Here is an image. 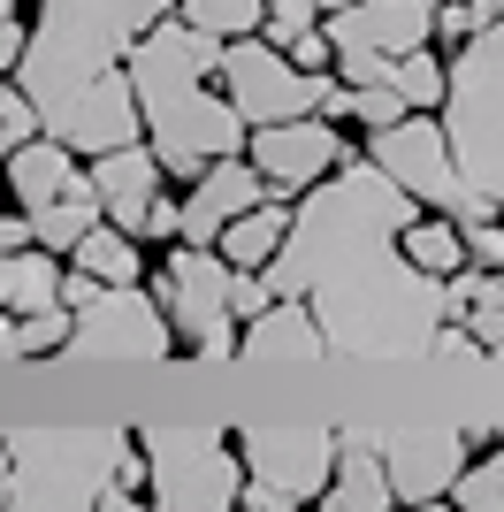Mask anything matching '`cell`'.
<instances>
[{"label":"cell","instance_id":"9c48e42d","mask_svg":"<svg viewBox=\"0 0 504 512\" xmlns=\"http://www.w3.org/2000/svg\"><path fill=\"white\" fill-rule=\"evenodd\" d=\"M230 276L237 268L222 260V245H191V237L161 260V306L191 337L199 360H237L245 352V321L230 314Z\"/></svg>","mask_w":504,"mask_h":512},{"label":"cell","instance_id":"cb8c5ba5","mask_svg":"<svg viewBox=\"0 0 504 512\" xmlns=\"http://www.w3.org/2000/svg\"><path fill=\"white\" fill-rule=\"evenodd\" d=\"M69 260H77L84 276H100V283H138L146 276V268H138V237H130L123 222H92Z\"/></svg>","mask_w":504,"mask_h":512},{"label":"cell","instance_id":"4316f807","mask_svg":"<svg viewBox=\"0 0 504 512\" xmlns=\"http://www.w3.org/2000/svg\"><path fill=\"white\" fill-rule=\"evenodd\" d=\"M489 23H497V0H436V46H451V54L482 39Z\"/></svg>","mask_w":504,"mask_h":512},{"label":"cell","instance_id":"3957f363","mask_svg":"<svg viewBox=\"0 0 504 512\" xmlns=\"http://www.w3.org/2000/svg\"><path fill=\"white\" fill-rule=\"evenodd\" d=\"M146 482V451L123 428H8L0 436V505L84 512L130 505Z\"/></svg>","mask_w":504,"mask_h":512},{"label":"cell","instance_id":"f546056e","mask_svg":"<svg viewBox=\"0 0 504 512\" xmlns=\"http://www.w3.org/2000/svg\"><path fill=\"white\" fill-rule=\"evenodd\" d=\"M268 299H275V283H268V268H237V276H230V314H237V321H252V314H268Z\"/></svg>","mask_w":504,"mask_h":512},{"label":"cell","instance_id":"f35d334b","mask_svg":"<svg viewBox=\"0 0 504 512\" xmlns=\"http://www.w3.org/2000/svg\"><path fill=\"white\" fill-rule=\"evenodd\" d=\"M497 283H504V268H497Z\"/></svg>","mask_w":504,"mask_h":512},{"label":"cell","instance_id":"44dd1931","mask_svg":"<svg viewBox=\"0 0 504 512\" xmlns=\"http://www.w3.org/2000/svg\"><path fill=\"white\" fill-rule=\"evenodd\" d=\"M291 207L298 199H260V207H245L230 230L214 237L222 260H230V268H268V260L283 253V237H291Z\"/></svg>","mask_w":504,"mask_h":512},{"label":"cell","instance_id":"d4e9b609","mask_svg":"<svg viewBox=\"0 0 504 512\" xmlns=\"http://www.w3.org/2000/svg\"><path fill=\"white\" fill-rule=\"evenodd\" d=\"M405 253H413V268H428V276H459L466 268V230L451 214H413V222H405Z\"/></svg>","mask_w":504,"mask_h":512},{"label":"cell","instance_id":"836d02e7","mask_svg":"<svg viewBox=\"0 0 504 512\" xmlns=\"http://www.w3.org/2000/svg\"><path fill=\"white\" fill-rule=\"evenodd\" d=\"M23 46H31V31H23L16 16H0V77H16V62H23Z\"/></svg>","mask_w":504,"mask_h":512},{"label":"cell","instance_id":"83f0119b","mask_svg":"<svg viewBox=\"0 0 504 512\" xmlns=\"http://www.w3.org/2000/svg\"><path fill=\"white\" fill-rule=\"evenodd\" d=\"M451 497H459V505H474V512H504V451H489L482 467H466Z\"/></svg>","mask_w":504,"mask_h":512},{"label":"cell","instance_id":"ac0fdd59","mask_svg":"<svg viewBox=\"0 0 504 512\" xmlns=\"http://www.w3.org/2000/svg\"><path fill=\"white\" fill-rule=\"evenodd\" d=\"M329 512H390L398 505V482L382 467V436H336V474L321 490Z\"/></svg>","mask_w":504,"mask_h":512},{"label":"cell","instance_id":"ab89813d","mask_svg":"<svg viewBox=\"0 0 504 512\" xmlns=\"http://www.w3.org/2000/svg\"><path fill=\"white\" fill-rule=\"evenodd\" d=\"M0 176H8V169H0Z\"/></svg>","mask_w":504,"mask_h":512},{"label":"cell","instance_id":"7402d4cb","mask_svg":"<svg viewBox=\"0 0 504 512\" xmlns=\"http://www.w3.org/2000/svg\"><path fill=\"white\" fill-rule=\"evenodd\" d=\"M92 222H107L100 192H92V176H84V184H69L62 199H46V207H31V237H39L46 253H77V237L92 230Z\"/></svg>","mask_w":504,"mask_h":512},{"label":"cell","instance_id":"52a82bcc","mask_svg":"<svg viewBox=\"0 0 504 512\" xmlns=\"http://www.w3.org/2000/svg\"><path fill=\"white\" fill-rule=\"evenodd\" d=\"M146 451V490L161 512H230L245 497V451L214 428H153L138 436Z\"/></svg>","mask_w":504,"mask_h":512},{"label":"cell","instance_id":"30bf717a","mask_svg":"<svg viewBox=\"0 0 504 512\" xmlns=\"http://www.w3.org/2000/svg\"><path fill=\"white\" fill-rule=\"evenodd\" d=\"M77 360H168L176 352V321L153 299L146 283H100L77 299V337H69Z\"/></svg>","mask_w":504,"mask_h":512},{"label":"cell","instance_id":"ba28073f","mask_svg":"<svg viewBox=\"0 0 504 512\" xmlns=\"http://www.w3.org/2000/svg\"><path fill=\"white\" fill-rule=\"evenodd\" d=\"M237 451H245V497L237 505L245 512H291V505H314L321 490H329L336 474V436L329 428H245L237 436Z\"/></svg>","mask_w":504,"mask_h":512},{"label":"cell","instance_id":"1f68e13d","mask_svg":"<svg viewBox=\"0 0 504 512\" xmlns=\"http://www.w3.org/2000/svg\"><path fill=\"white\" fill-rule=\"evenodd\" d=\"M466 260L474 268H504V222L489 214V222H466Z\"/></svg>","mask_w":504,"mask_h":512},{"label":"cell","instance_id":"2e32d148","mask_svg":"<svg viewBox=\"0 0 504 512\" xmlns=\"http://www.w3.org/2000/svg\"><path fill=\"white\" fill-rule=\"evenodd\" d=\"M268 192V176H260V161L252 153H222V161H207V169L191 176V199H184V237L191 245H214V237L230 230L245 207H260Z\"/></svg>","mask_w":504,"mask_h":512},{"label":"cell","instance_id":"d590c367","mask_svg":"<svg viewBox=\"0 0 504 512\" xmlns=\"http://www.w3.org/2000/svg\"><path fill=\"white\" fill-rule=\"evenodd\" d=\"M336 8H352V0H321V16H336Z\"/></svg>","mask_w":504,"mask_h":512},{"label":"cell","instance_id":"8fae6325","mask_svg":"<svg viewBox=\"0 0 504 512\" xmlns=\"http://www.w3.org/2000/svg\"><path fill=\"white\" fill-rule=\"evenodd\" d=\"M222 85H230L237 115L260 130V123H283V115H314L336 77L329 69H298L275 39L245 31V39H230V54H222Z\"/></svg>","mask_w":504,"mask_h":512},{"label":"cell","instance_id":"7c38bea8","mask_svg":"<svg viewBox=\"0 0 504 512\" xmlns=\"http://www.w3.org/2000/svg\"><path fill=\"white\" fill-rule=\"evenodd\" d=\"M92 192H100L107 222H123L130 237H184V199H161V153L153 146H115L92 153Z\"/></svg>","mask_w":504,"mask_h":512},{"label":"cell","instance_id":"f1b7e54d","mask_svg":"<svg viewBox=\"0 0 504 512\" xmlns=\"http://www.w3.org/2000/svg\"><path fill=\"white\" fill-rule=\"evenodd\" d=\"M314 23H321V0H268V23H260V39L291 46V39H306Z\"/></svg>","mask_w":504,"mask_h":512},{"label":"cell","instance_id":"ffe728a7","mask_svg":"<svg viewBox=\"0 0 504 512\" xmlns=\"http://www.w3.org/2000/svg\"><path fill=\"white\" fill-rule=\"evenodd\" d=\"M62 253H46V245H16V253H0V306L8 314H39V306L62 299Z\"/></svg>","mask_w":504,"mask_h":512},{"label":"cell","instance_id":"4dcf8cb0","mask_svg":"<svg viewBox=\"0 0 504 512\" xmlns=\"http://www.w3.org/2000/svg\"><path fill=\"white\" fill-rule=\"evenodd\" d=\"M466 329H474V344H482V352H504V283H497V291H489V299L482 306H466Z\"/></svg>","mask_w":504,"mask_h":512},{"label":"cell","instance_id":"9a60e30c","mask_svg":"<svg viewBox=\"0 0 504 512\" xmlns=\"http://www.w3.org/2000/svg\"><path fill=\"white\" fill-rule=\"evenodd\" d=\"M466 444H474V436H459V428H405V436H382V467L398 482V505H436V497L459 490Z\"/></svg>","mask_w":504,"mask_h":512},{"label":"cell","instance_id":"7a4b0ae2","mask_svg":"<svg viewBox=\"0 0 504 512\" xmlns=\"http://www.w3.org/2000/svg\"><path fill=\"white\" fill-rule=\"evenodd\" d=\"M222 54L230 39H214L184 16H161L146 39L130 46V85H138V107H146V138L161 153L168 176H199L222 153H245L252 123L237 115V100L207 92V77H222Z\"/></svg>","mask_w":504,"mask_h":512},{"label":"cell","instance_id":"8992f818","mask_svg":"<svg viewBox=\"0 0 504 512\" xmlns=\"http://www.w3.org/2000/svg\"><path fill=\"white\" fill-rule=\"evenodd\" d=\"M367 161H382V169L398 176L405 192L420 199V207L451 214V222H489V214H504L497 199L474 184V176L459 169V153H451V130H443V107H413V115H398V123H382L375 138H367Z\"/></svg>","mask_w":504,"mask_h":512},{"label":"cell","instance_id":"277c9868","mask_svg":"<svg viewBox=\"0 0 504 512\" xmlns=\"http://www.w3.org/2000/svg\"><path fill=\"white\" fill-rule=\"evenodd\" d=\"M146 39L115 0H39V31L16 62V85L39 100V123L54 130L107 69L130 62V46Z\"/></svg>","mask_w":504,"mask_h":512},{"label":"cell","instance_id":"5b68a950","mask_svg":"<svg viewBox=\"0 0 504 512\" xmlns=\"http://www.w3.org/2000/svg\"><path fill=\"white\" fill-rule=\"evenodd\" d=\"M443 130L459 169L504 207V16L482 39H466L451 54V92H443Z\"/></svg>","mask_w":504,"mask_h":512},{"label":"cell","instance_id":"74e56055","mask_svg":"<svg viewBox=\"0 0 504 512\" xmlns=\"http://www.w3.org/2000/svg\"><path fill=\"white\" fill-rule=\"evenodd\" d=\"M497 16H504V0H497Z\"/></svg>","mask_w":504,"mask_h":512},{"label":"cell","instance_id":"8d00e7d4","mask_svg":"<svg viewBox=\"0 0 504 512\" xmlns=\"http://www.w3.org/2000/svg\"><path fill=\"white\" fill-rule=\"evenodd\" d=\"M0 16H16V0H0Z\"/></svg>","mask_w":504,"mask_h":512},{"label":"cell","instance_id":"d6986e66","mask_svg":"<svg viewBox=\"0 0 504 512\" xmlns=\"http://www.w3.org/2000/svg\"><path fill=\"white\" fill-rule=\"evenodd\" d=\"M69 184H84L77 169V146L69 138H54V130H39V138H23L16 153H8V192H16V207H46V199H62Z\"/></svg>","mask_w":504,"mask_h":512},{"label":"cell","instance_id":"6da1fadb","mask_svg":"<svg viewBox=\"0 0 504 512\" xmlns=\"http://www.w3.org/2000/svg\"><path fill=\"white\" fill-rule=\"evenodd\" d=\"M420 199L382 161H344L291 207V237L268 260L275 291L314 299L321 337L336 360H420L436 352V329L451 321L443 276L413 268L405 222Z\"/></svg>","mask_w":504,"mask_h":512},{"label":"cell","instance_id":"e575fe53","mask_svg":"<svg viewBox=\"0 0 504 512\" xmlns=\"http://www.w3.org/2000/svg\"><path fill=\"white\" fill-rule=\"evenodd\" d=\"M0 360H31V344H23V314L0 306Z\"/></svg>","mask_w":504,"mask_h":512},{"label":"cell","instance_id":"603a6c76","mask_svg":"<svg viewBox=\"0 0 504 512\" xmlns=\"http://www.w3.org/2000/svg\"><path fill=\"white\" fill-rule=\"evenodd\" d=\"M382 85L398 92L405 107H443V92H451V62H443L436 46H413V54H382Z\"/></svg>","mask_w":504,"mask_h":512},{"label":"cell","instance_id":"484cf974","mask_svg":"<svg viewBox=\"0 0 504 512\" xmlns=\"http://www.w3.org/2000/svg\"><path fill=\"white\" fill-rule=\"evenodd\" d=\"M176 16L214 31V39H245V31L268 23V0H176Z\"/></svg>","mask_w":504,"mask_h":512},{"label":"cell","instance_id":"4fadbf2b","mask_svg":"<svg viewBox=\"0 0 504 512\" xmlns=\"http://www.w3.org/2000/svg\"><path fill=\"white\" fill-rule=\"evenodd\" d=\"M245 153L260 161V176H268L275 199H306L329 169H344L352 153H344V130L329 123V115H283V123H260L245 138Z\"/></svg>","mask_w":504,"mask_h":512},{"label":"cell","instance_id":"d6a6232c","mask_svg":"<svg viewBox=\"0 0 504 512\" xmlns=\"http://www.w3.org/2000/svg\"><path fill=\"white\" fill-rule=\"evenodd\" d=\"M283 54H291L298 69H329V62H336V39H329V23H314V31H306V39H291Z\"/></svg>","mask_w":504,"mask_h":512},{"label":"cell","instance_id":"5bb4252c","mask_svg":"<svg viewBox=\"0 0 504 512\" xmlns=\"http://www.w3.org/2000/svg\"><path fill=\"white\" fill-rule=\"evenodd\" d=\"M329 39H336V62L344 54H413V46H436V0H352L336 8Z\"/></svg>","mask_w":504,"mask_h":512},{"label":"cell","instance_id":"e0dca14e","mask_svg":"<svg viewBox=\"0 0 504 512\" xmlns=\"http://www.w3.org/2000/svg\"><path fill=\"white\" fill-rule=\"evenodd\" d=\"M329 337H321V314L314 299H298V291H275L268 314L245 321V360H321Z\"/></svg>","mask_w":504,"mask_h":512}]
</instances>
